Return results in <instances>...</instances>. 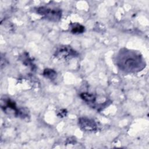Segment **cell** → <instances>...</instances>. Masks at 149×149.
Masks as SVG:
<instances>
[{
	"label": "cell",
	"mask_w": 149,
	"mask_h": 149,
	"mask_svg": "<svg viewBox=\"0 0 149 149\" xmlns=\"http://www.w3.org/2000/svg\"><path fill=\"white\" fill-rule=\"evenodd\" d=\"M116 62L120 69L127 72L141 70L144 65V61L139 54L128 50L120 51Z\"/></svg>",
	"instance_id": "6da1fadb"
},
{
	"label": "cell",
	"mask_w": 149,
	"mask_h": 149,
	"mask_svg": "<svg viewBox=\"0 0 149 149\" xmlns=\"http://www.w3.org/2000/svg\"><path fill=\"white\" fill-rule=\"evenodd\" d=\"M36 12L43 18L52 22L59 21L62 16V11L58 8L40 6L36 9Z\"/></svg>",
	"instance_id": "7a4b0ae2"
},
{
	"label": "cell",
	"mask_w": 149,
	"mask_h": 149,
	"mask_svg": "<svg viewBox=\"0 0 149 149\" xmlns=\"http://www.w3.org/2000/svg\"><path fill=\"white\" fill-rule=\"evenodd\" d=\"M1 108L4 112L10 115L20 117H24L26 115V112L22 109L18 108L16 103L9 98L1 99Z\"/></svg>",
	"instance_id": "3957f363"
},
{
	"label": "cell",
	"mask_w": 149,
	"mask_h": 149,
	"mask_svg": "<svg viewBox=\"0 0 149 149\" xmlns=\"http://www.w3.org/2000/svg\"><path fill=\"white\" fill-rule=\"evenodd\" d=\"M77 55L76 51L69 47L62 46L59 47L55 52V56L59 59H66L68 58H72Z\"/></svg>",
	"instance_id": "277c9868"
},
{
	"label": "cell",
	"mask_w": 149,
	"mask_h": 149,
	"mask_svg": "<svg viewBox=\"0 0 149 149\" xmlns=\"http://www.w3.org/2000/svg\"><path fill=\"white\" fill-rule=\"evenodd\" d=\"M79 125L82 130L87 132H95L98 129L97 123L93 119L86 117L79 119Z\"/></svg>",
	"instance_id": "5b68a950"
},
{
	"label": "cell",
	"mask_w": 149,
	"mask_h": 149,
	"mask_svg": "<svg viewBox=\"0 0 149 149\" xmlns=\"http://www.w3.org/2000/svg\"><path fill=\"white\" fill-rule=\"evenodd\" d=\"M69 30L72 34H79L84 32L85 28L83 25L79 23H71L70 24Z\"/></svg>",
	"instance_id": "8992f818"
},
{
	"label": "cell",
	"mask_w": 149,
	"mask_h": 149,
	"mask_svg": "<svg viewBox=\"0 0 149 149\" xmlns=\"http://www.w3.org/2000/svg\"><path fill=\"white\" fill-rule=\"evenodd\" d=\"M80 96L83 101H84L87 103L93 104L96 101L95 96L94 94L89 93H86V92L81 93L80 94Z\"/></svg>",
	"instance_id": "52a82bcc"
},
{
	"label": "cell",
	"mask_w": 149,
	"mask_h": 149,
	"mask_svg": "<svg viewBox=\"0 0 149 149\" xmlns=\"http://www.w3.org/2000/svg\"><path fill=\"white\" fill-rule=\"evenodd\" d=\"M42 75L50 80H53L55 79V78L56 76V72L52 69H45L42 72Z\"/></svg>",
	"instance_id": "ba28073f"
},
{
	"label": "cell",
	"mask_w": 149,
	"mask_h": 149,
	"mask_svg": "<svg viewBox=\"0 0 149 149\" xmlns=\"http://www.w3.org/2000/svg\"><path fill=\"white\" fill-rule=\"evenodd\" d=\"M66 113H67V112L66 111L65 109H62V110H61V111L59 112V114H58V115L60 117H63V116H66Z\"/></svg>",
	"instance_id": "9c48e42d"
}]
</instances>
